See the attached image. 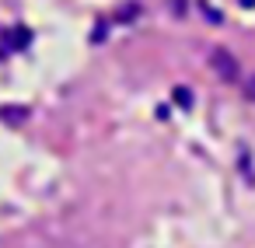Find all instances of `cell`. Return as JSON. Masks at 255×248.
I'll use <instances>...</instances> for the list:
<instances>
[{
	"label": "cell",
	"mask_w": 255,
	"mask_h": 248,
	"mask_svg": "<svg viewBox=\"0 0 255 248\" xmlns=\"http://www.w3.org/2000/svg\"><path fill=\"white\" fill-rule=\"evenodd\" d=\"M248 98L255 102V77H252V84H248Z\"/></svg>",
	"instance_id": "obj_2"
},
{
	"label": "cell",
	"mask_w": 255,
	"mask_h": 248,
	"mask_svg": "<svg viewBox=\"0 0 255 248\" xmlns=\"http://www.w3.org/2000/svg\"><path fill=\"white\" fill-rule=\"evenodd\" d=\"M213 67H217V74H220L224 81H234V77H238V63H234V56H227L224 49L213 53Z\"/></svg>",
	"instance_id": "obj_1"
}]
</instances>
